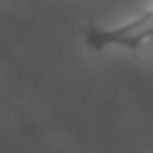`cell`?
Returning a JSON list of instances; mask_svg holds the SVG:
<instances>
[{"label": "cell", "instance_id": "obj_1", "mask_svg": "<svg viewBox=\"0 0 153 153\" xmlns=\"http://www.w3.org/2000/svg\"><path fill=\"white\" fill-rule=\"evenodd\" d=\"M86 41L92 50H108V48L140 50L144 45L153 43V5L117 27L90 29L86 34Z\"/></svg>", "mask_w": 153, "mask_h": 153}]
</instances>
